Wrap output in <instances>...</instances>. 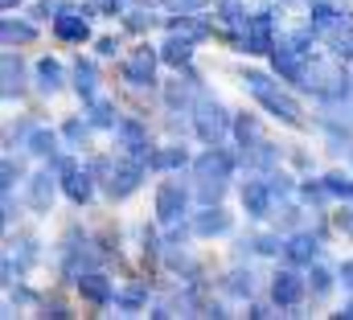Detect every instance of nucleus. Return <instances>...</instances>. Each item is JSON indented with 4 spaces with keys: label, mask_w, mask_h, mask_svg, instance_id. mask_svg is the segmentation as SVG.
Returning a JSON list of instances; mask_svg holds the SVG:
<instances>
[{
    "label": "nucleus",
    "mask_w": 353,
    "mask_h": 320,
    "mask_svg": "<svg viewBox=\"0 0 353 320\" xmlns=\"http://www.w3.org/2000/svg\"><path fill=\"white\" fill-rule=\"evenodd\" d=\"M337 317H350V320H353V304H350V308H345V312H337Z\"/></svg>",
    "instance_id": "obj_42"
},
{
    "label": "nucleus",
    "mask_w": 353,
    "mask_h": 320,
    "mask_svg": "<svg viewBox=\"0 0 353 320\" xmlns=\"http://www.w3.org/2000/svg\"><path fill=\"white\" fill-rule=\"evenodd\" d=\"M157 214H161V222H176L181 214H185V189L169 181V185H161V193H157Z\"/></svg>",
    "instance_id": "obj_8"
},
{
    "label": "nucleus",
    "mask_w": 353,
    "mask_h": 320,
    "mask_svg": "<svg viewBox=\"0 0 353 320\" xmlns=\"http://www.w3.org/2000/svg\"><path fill=\"white\" fill-rule=\"evenodd\" d=\"M0 33H4V41H8V46H17V41H33V37H37V29H33V25H21V21H12V17L0 25Z\"/></svg>",
    "instance_id": "obj_23"
},
{
    "label": "nucleus",
    "mask_w": 353,
    "mask_h": 320,
    "mask_svg": "<svg viewBox=\"0 0 353 320\" xmlns=\"http://www.w3.org/2000/svg\"><path fill=\"white\" fill-rule=\"evenodd\" d=\"M161 58H165L169 66H176V70H181V66H189V58H193V41H189V37H176V33H173V37L161 46Z\"/></svg>",
    "instance_id": "obj_13"
},
{
    "label": "nucleus",
    "mask_w": 353,
    "mask_h": 320,
    "mask_svg": "<svg viewBox=\"0 0 353 320\" xmlns=\"http://www.w3.org/2000/svg\"><path fill=\"white\" fill-rule=\"evenodd\" d=\"M275 74L288 82H308V33H296L275 46Z\"/></svg>",
    "instance_id": "obj_2"
},
{
    "label": "nucleus",
    "mask_w": 353,
    "mask_h": 320,
    "mask_svg": "<svg viewBox=\"0 0 353 320\" xmlns=\"http://www.w3.org/2000/svg\"><path fill=\"white\" fill-rule=\"evenodd\" d=\"M29 152H37V157H58V136L46 132V128L29 132Z\"/></svg>",
    "instance_id": "obj_19"
},
{
    "label": "nucleus",
    "mask_w": 353,
    "mask_h": 320,
    "mask_svg": "<svg viewBox=\"0 0 353 320\" xmlns=\"http://www.w3.org/2000/svg\"><path fill=\"white\" fill-rule=\"evenodd\" d=\"M37 79H41V90H58L62 86V66L54 58H41L37 62Z\"/></svg>",
    "instance_id": "obj_22"
},
{
    "label": "nucleus",
    "mask_w": 353,
    "mask_h": 320,
    "mask_svg": "<svg viewBox=\"0 0 353 320\" xmlns=\"http://www.w3.org/2000/svg\"><path fill=\"white\" fill-rule=\"evenodd\" d=\"M226 230H230V214H222L218 206H210L197 218V234H226Z\"/></svg>",
    "instance_id": "obj_16"
},
{
    "label": "nucleus",
    "mask_w": 353,
    "mask_h": 320,
    "mask_svg": "<svg viewBox=\"0 0 353 320\" xmlns=\"http://www.w3.org/2000/svg\"><path fill=\"white\" fill-rule=\"evenodd\" d=\"M271 185L267 181H247V189H243V206H247V214L251 218H263L267 214V206H271Z\"/></svg>",
    "instance_id": "obj_12"
},
{
    "label": "nucleus",
    "mask_w": 353,
    "mask_h": 320,
    "mask_svg": "<svg viewBox=\"0 0 353 320\" xmlns=\"http://www.w3.org/2000/svg\"><path fill=\"white\" fill-rule=\"evenodd\" d=\"M226 189V181H201V201H218Z\"/></svg>",
    "instance_id": "obj_34"
},
{
    "label": "nucleus",
    "mask_w": 353,
    "mask_h": 320,
    "mask_svg": "<svg viewBox=\"0 0 353 320\" xmlns=\"http://www.w3.org/2000/svg\"><path fill=\"white\" fill-rule=\"evenodd\" d=\"M325 189H329L333 197H353V181H345V177H329Z\"/></svg>",
    "instance_id": "obj_30"
},
{
    "label": "nucleus",
    "mask_w": 353,
    "mask_h": 320,
    "mask_svg": "<svg viewBox=\"0 0 353 320\" xmlns=\"http://www.w3.org/2000/svg\"><path fill=\"white\" fill-rule=\"evenodd\" d=\"M230 164H234V160L226 157V152L210 148L205 157L197 160V181H226V177H230Z\"/></svg>",
    "instance_id": "obj_10"
},
{
    "label": "nucleus",
    "mask_w": 353,
    "mask_h": 320,
    "mask_svg": "<svg viewBox=\"0 0 353 320\" xmlns=\"http://www.w3.org/2000/svg\"><path fill=\"white\" fill-rule=\"evenodd\" d=\"M304 288H308V283H304L296 271H279V275H275V283H271V296H275V304L292 308V304H300Z\"/></svg>",
    "instance_id": "obj_7"
},
{
    "label": "nucleus",
    "mask_w": 353,
    "mask_h": 320,
    "mask_svg": "<svg viewBox=\"0 0 353 320\" xmlns=\"http://www.w3.org/2000/svg\"><path fill=\"white\" fill-rule=\"evenodd\" d=\"M173 33L189 37V41H201V37H210V25L201 17H181V21H173Z\"/></svg>",
    "instance_id": "obj_18"
},
{
    "label": "nucleus",
    "mask_w": 353,
    "mask_h": 320,
    "mask_svg": "<svg viewBox=\"0 0 353 320\" xmlns=\"http://www.w3.org/2000/svg\"><path fill=\"white\" fill-rule=\"evenodd\" d=\"M144 157H132V160H119L115 168H111V181H107V193L115 197V201H123L128 193H136L140 189V177H144Z\"/></svg>",
    "instance_id": "obj_3"
},
{
    "label": "nucleus",
    "mask_w": 353,
    "mask_h": 320,
    "mask_svg": "<svg viewBox=\"0 0 353 320\" xmlns=\"http://www.w3.org/2000/svg\"><path fill=\"white\" fill-rule=\"evenodd\" d=\"M12 4H21V0H4V8H12Z\"/></svg>",
    "instance_id": "obj_43"
},
{
    "label": "nucleus",
    "mask_w": 353,
    "mask_h": 320,
    "mask_svg": "<svg viewBox=\"0 0 353 320\" xmlns=\"http://www.w3.org/2000/svg\"><path fill=\"white\" fill-rule=\"evenodd\" d=\"M148 25H152L148 12H128V29H148Z\"/></svg>",
    "instance_id": "obj_35"
},
{
    "label": "nucleus",
    "mask_w": 353,
    "mask_h": 320,
    "mask_svg": "<svg viewBox=\"0 0 353 320\" xmlns=\"http://www.w3.org/2000/svg\"><path fill=\"white\" fill-rule=\"evenodd\" d=\"M169 4H173L176 12H197V8H201L205 0H169Z\"/></svg>",
    "instance_id": "obj_37"
},
{
    "label": "nucleus",
    "mask_w": 353,
    "mask_h": 320,
    "mask_svg": "<svg viewBox=\"0 0 353 320\" xmlns=\"http://www.w3.org/2000/svg\"><path fill=\"white\" fill-rule=\"evenodd\" d=\"M251 288H255V283H251V271H247V275H243V271L230 275V292H234V296H251Z\"/></svg>",
    "instance_id": "obj_31"
},
{
    "label": "nucleus",
    "mask_w": 353,
    "mask_h": 320,
    "mask_svg": "<svg viewBox=\"0 0 353 320\" xmlns=\"http://www.w3.org/2000/svg\"><path fill=\"white\" fill-rule=\"evenodd\" d=\"M90 123H94V128H115V107L99 99V103L90 107Z\"/></svg>",
    "instance_id": "obj_27"
},
{
    "label": "nucleus",
    "mask_w": 353,
    "mask_h": 320,
    "mask_svg": "<svg viewBox=\"0 0 353 320\" xmlns=\"http://www.w3.org/2000/svg\"><path fill=\"white\" fill-rule=\"evenodd\" d=\"M25 66H21V58H12V54H4V94L12 99V94H21V86H25Z\"/></svg>",
    "instance_id": "obj_17"
},
{
    "label": "nucleus",
    "mask_w": 353,
    "mask_h": 320,
    "mask_svg": "<svg viewBox=\"0 0 353 320\" xmlns=\"http://www.w3.org/2000/svg\"><path fill=\"white\" fill-rule=\"evenodd\" d=\"M308 292H312V296H329V292H333V275H329L325 267H312V271H308Z\"/></svg>",
    "instance_id": "obj_26"
},
{
    "label": "nucleus",
    "mask_w": 353,
    "mask_h": 320,
    "mask_svg": "<svg viewBox=\"0 0 353 320\" xmlns=\"http://www.w3.org/2000/svg\"><path fill=\"white\" fill-rule=\"evenodd\" d=\"M99 4H103V0H99Z\"/></svg>",
    "instance_id": "obj_44"
},
{
    "label": "nucleus",
    "mask_w": 353,
    "mask_h": 320,
    "mask_svg": "<svg viewBox=\"0 0 353 320\" xmlns=\"http://www.w3.org/2000/svg\"><path fill=\"white\" fill-rule=\"evenodd\" d=\"M193 123H197V136H201L205 144H218V140L230 132V119H226V111H222L214 99H201V103H197V119H193Z\"/></svg>",
    "instance_id": "obj_4"
},
{
    "label": "nucleus",
    "mask_w": 353,
    "mask_h": 320,
    "mask_svg": "<svg viewBox=\"0 0 353 320\" xmlns=\"http://www.w3.org/2000/svg\"><path fill=\"white\" fill-rule=\"evenodd\" d=\"M234 132H239V140H243V148H251V144L259 140V123H255V119H247V115H243V119L234 123Z\"/></svg>",
    "instance_id": "obj_29"
},
{
    "label": "nucleus",
    "mask_w": 353,
    "mask_h": 320,
    "mask_svg": "<svg viewBox=\"0 0 353 320\" xmlns=\"http://www.w3.org/2000/svg\"><path fill=\"white\" fill-rule=\"evenodd\" d=\"M46 317H54V320H66V317H70V312H66L62 304H50V308H46Z\"/></svg>",
    "instance_id": "obj_40"
},
{
    "label": "nucleus",
    "mask_w": 353,
    "mask_h": 320,
    "mask_svg": "<svg viewBox=\"0 0 353 320\" xmlns=\"http://www.w3.org/2000/svg\"><path fill=\"white\" fill-rule=\"evenodd\" d=\"M123 79L132 82V86H148V82L157 79V50H136L128 62H123Z\"/></svg>",
    "instance_id": "obj_6"
},
{
    "label": "nucleus",
    "mask_w": 353,
    "mask_h": 320,
    "mask_svg": "<svg viewBox=\"0 0 353 320\" xmlns=\"http://www.w3.org/2000/svg\"><path fill=\"white\" fill-rule=\"evenodd\" d=\"M312 254H316V239L296 234V239L288 242V259H292V263H312Z\"/></svg>",
    "instance_id": "obj_21"
},
{
    "label": "nucleus",
    "mask_w": 353,
    "mask_h": 320,
    "mask_svg": "<svg viewBox=\"0 0 353 320\" xmlns=\"http://www.w3.org/2000/svg\"><path fill=\"white\" fill-rule=\"evenodd\" d=\"M255 246H259V250H267V254H275V250H279V239H259Z\"/></svg>",
    "instance_id": "obj_39"
},
{
    "label": "nucleus",
    "mask_w": 353,
    "mask_h": 320,
    "mask_svg": "<svg viewBox=\"0 0 353 320\" xmlns=\"http://www.w3.org/2000/svg\"><path fill=\"white\" fill-rule=\"evenodd\" d=\"M62 136H66L70 144H83V140H87V123H79V119H70V123L62 128Z\"/></svg>",
    "instance_id": "obj_33"
},
{
    "label": "nucleus",
    "mask_w": 353,
    "mask_h": 320,
    "mask_svg": "<svg viewBox=\"0 0 353 320\" xmlns=\"http://www.w3.org/2000/svg\"><path fill=\"white\" fill-rule=\"evenodd\" d=\"M50 201H54V177L41 172V177L29 181V206L33 210H50Z\"/></svg>",
    "instance_id": "obj_14"
},
{
    "label": "nucleus",
    "mask_w": 353,
    "mask_h": 320,
    "mask_svg": "<svg viewBox=\"0 0 353 320\" xmlns=\"http://www.w3.org/2000/svg\"><path fill=\"white\" fill-rule=\"evenodd\" d=\"M115 50H119V41H115V37H103V41H99V54H115Z\"/></svg>",
    "instance_id": "obj_38"
},
{
    "label": "nucleus",
    "mask_w": 353,
    "mask_h": 320,
    "mask_svg": "<svg viewBox=\"0 0 353 320\" xmlns=\"http://www.w3.org/2000/svg\"><path fill=\"white\" fill-rule=\"evenodd\" d=\"M21 177V164H12V160H4V189H12V181Z\"/></svg>",
    "instance_id": "obj_36"
},
{
    "label": "nucleus",
    "mask_w": 353,
    "mask_h": 320,
    "mask_svg": "<svg viewBox=\"0 0 353 320\" xmlns=\"http://www.w3.org/2000/svg\"><path fill=\"white\" fill-rule=\"evenodd\" d=\"M243 50H247V54H267V50H275V41H271V12L247 17V25H243Z\"/></svg>",
    "instance_id": "obj_5"
},
{
    "label": "nucleus",
    "mask_w": 353,
    "mask_h": 320,
    "mask_svg": "<svg viewBox=\"0 0 353 320\" xmlns=\"http://www.w3.org/2000/svg\"><path fill=\"white\" fill-rule=\"evenodd\" d=\"M247 90H251V94H255V99L263 103L271 115H279L283 123L300 128V107H296V99H288V94H283V90H279L275 82L267 79V74H255V70H251V74H247Z\"/></svg>",
    "instance_id": "obj_1"
},
{
    "label": "nucleus",
    "mask_w": 353,
    "mask_h": 320,
    "mask_svg": "<svg viewBox=\"0 0 353 320\" xmlns=\"http://www.w3.org/2000/svg\"><path fill=\"white\" fill-rule=\"evenodd\" d=\"M79 292H83V300H90V304H111V300H115L111 279H103V275H94V271L79 275Z\"/></svg>",
    "instance_id": "obj_11"
},
{
    "label": "nucleus",
    "mask_w": 353,
    "mask_h": 320,
    "mask_svg": "<svg viewBox=\"0 0 353 320\" xmlns=\"http://www.w3.org/2000/svg\"><path fill=\"white\" fill-rule=\"evenodd\" d=\"M341 25V12L333 8V4H312V33H321V29H337Z\"/></svg>",
    "instance_id": "obj_20"
},
{
    "label": "nucleus",
    "mask_w": 353,
    "mask_h": 320,
    "mask_svg": "<svg viewBox=\"0 0 353 320\" xmlns=\"http://www.w3.org/2000/svg\"><path fill=\"white\" fill-rule=\"evenodd\" d=\"M74 86H79L83 99H94V66L90 62H79L74 66Z\"/></svg>",
    "instance_id": "obj_24"
},
{
    "label": "nucleus",
    "mask_w": 353,
    "mask_h": 320,
    "mask_svg": "<svg viewBox=\"0 0 353 320\" xmlns=\"http://www.w3.org/2000/svg\"><path fill=\"white\" fill-rule=\"evenodd\" d=\"M54 33L62 37V41H87V17L83 12H74V8H62L58 12V21H54Z\"/></svg>",
    "instance_id": "obj_9"
},
{
    "label": "nucleus",
    "mask_w": 353,
    "mask_h": 320,
    "mask_svg": "<svg viewBox=\"0 0 353 320\" xmlns=\"http://www.w3.org/2000/svg\"><path fill=\"white\" fill-rule=\"evenodd\" d=\"M119 140L132 148V157H144V160H148V152H144V148H148V136H144V128H140L136 119H123V123H119Z\"/></svg>",
    "instance_id": "obj_15"
},
{
    "label": "nucleus",
    "mask_w": 353,
    "mask_h": 320,
    "mask_svg": "<svg viewBox=\"0 0 353 320\" xmlns=\"http://www.w3.org/2000/svg\"><path fill=\"white\" fill-rule=\"evenodd\" d=\"M341 283L353 292V263H345V267H341Z\"/></svg>",
    "instance_id": "obj_41"
},
{
    "label": "nucleus",
    "mask_w": 353,
    "mask_h": 320,
    "mask_svg": "<svg viewBox=\"0 0 353 320\" xmlns=\"http://www.w3.org/2000/svg\"><path fill=\"white\" fill-rule=\"evenodd\" d=\"M189 152L185 148H169V152H152L148 157V168H176V164H185Z\"/></svg>",
    "instance_id": "obj_25"
},
{
    "label": "nucleus",
    "mask_w": 353,
    "mask_h": 320,
    "mask_svg": "<svg viewBox=\"0 0 353 320\" xmlns=\"http://www.w3.org/2000/svg\"><path fill=\"white\" fill-rule=\"evenodd\" d=\"M218 17H222V25H247V17H243V4H239V0H222V4H218Z\"/></svg>",
    "instance_id": "obj_28"
},
{
    "label": "nucleus",
    "mask_w": 353,
    "mask_h": 320,
    "mask_svg": "<svg viewBox=\"0 0 353 320\" xmlns=\"http://www.w3.org/2000/svg\"><path fill=\"white\" fill-rule=\"evenodd\" d=\"M189 94H193V82H185V86L173 82V86H169V103H173V107H185V103H189Z\"/></svg>",
    "instance_id": "obj_32"
}]
</instances>
